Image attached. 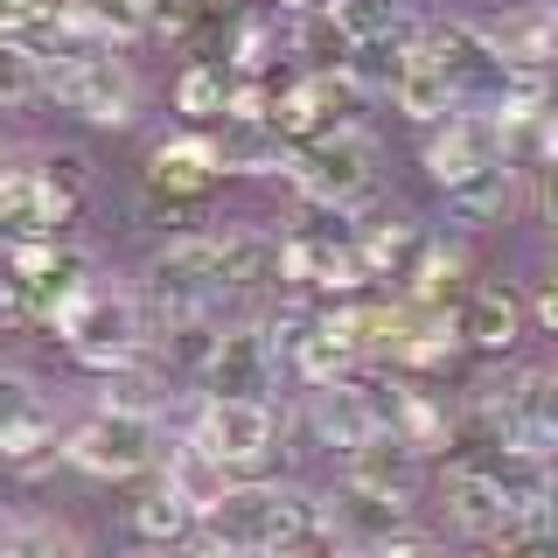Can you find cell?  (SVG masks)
Segmentation results:
<instances>
[{"label": "cell", "mask_w": 558, "mask_h": 558, "mask_svg": "<svg viewBox=\"0 0 558 558\" xmlns=\"http://www.w3.org/2000/svg\"><path fill=\"white\" fill-rule=\"evenodd\" d=\"M307 426L322 433V447H363L384 433V398L371 391V384L342 377V384H314L307 391Z\"/></svg>", "instance_id": "cell-11"}, {"label": "cell", "mask_w": 558, "mask_h": 558, "mask_svg": "<svg viewBox=\"0 0 558 558\" xmlns=\"http://www.w3.org/2000/svg\"><path fill=\"white\" fill-rule=\"evenodd\" d=\"M28 168H35V182H43L57 203H70V209H77V196L92 189V154L84 147H43Z\"/></svg>", "instance_id": "cell-25"}, {"label": "cell", "mask_w": 558, "mask_h": 558, "mask_svg": "<svg viewBox=\"0 0 558 558\" xmlns=\"http://www.w3.org/2000/svg\"><path fill=\"white\" fill-rule=\"evenodd\" d=\"M147 558H217V551H209V545H154Z\"/></svg>", "instance_id": "cell-32"}, {"label": "cell", "mask_w": 558, "mask_h": 558, "mask_svg": "<svg viewBox=\"0 0 558 558\" xmlns=\"http://www.w3.org/2000/svg\"><path fill=\"white\" fill-rule=\"evenodd\" d=\"M217 161H223V174H279L293 161V147L272 126H223Z\"/></svg>", "instance_id": "cell-20"}, {"label": "cell", "mask_w": 558, "mask_h": 558, "mask_svg": "<svg viewBox=\"0 0 558 558\" xmlns=\"http://www.w3.org/2000/svg\"><path fill=\"white\" fill-rule=\"evenodd\" d=\"M453 328H461V342L502 356V349L523 342V293L517 287H475V293H468V307L453 314Z\"/></svg>", "instance_id": "cell-17"}, {"label": "cell", "mask_w": 558, "mask_h": 558, "mask_svg": "<svg viewBox=\"0 0 558 558\" xmlns=\"http://www.w3.org/2000/svg\"><path fill=\"white\" fill-rule=\"evenodd\" d=\"M133 531L147 537V545H182V537L196 531V510H189V502H182V496H174V488L161 482V488H154V496L133 510Z\"/></svg>", "instance_id": "cell-24"}, {"label": "cell", "mask_w": 558, "mask_h": 558, "mask_svg": "<svg viewBox=\"0 0 558 558\" xmlns=\"http://www.w3.org/2000/svg\"><path fill=\"white\" fill-rule=\"evenodd\" d=\"M272 433H279V418L272 405H252V398H203V418L189 426V440L182 447H196L209 468H258L272 453Z\"/></svg>", "instance_id": "cell-6"}, {"label": "cell", "mask_w": 558, "mask_h": 558, "mask_svg": "<svg viewBox=\"0 0 558 558\" xmlns=\"http://www.w3.org/2000/svg\"><path fill=\"white\" fill-rule=\"evenodd\" d=\"M293 371H301V384L314 391V384H342L349 371H356V307H336V314H307V328L293 336Z\"/></svg>", "instance_id": "cell-13"}, {"label": "cell", "mask_w": 558, "mask_h": 558, "mask_svg": "<svg viewBox=\"0 0 558 558\" xmlns=\"http://www.w3.org/2000/svg\"><path fill=\"white\" fill-rule=\"evenodd\" d=\"M502 161V140H496V119L482 112V105H453L447 119H433L426 133V174L440 189H461L468 174L496 168Z\"/></svg>", "instance_id": "cell-9"}, {"label": "cell", "mask_w": 558, "mask_h": 558, "mask_svg": "<svg viewBox=\"0 0 558 558\" xmlns=\"http://www.w3.org/2000/svg\"><path fill=\"white\" fill-rule=\"evenodd\" d=\"M342 475H349V488H363V496L412 502V496H418V482H426V461H418L405 440L377 433V440H363V447H349V453H342Z\"/></svg>", "instance_id": "cell-14"}, {"label": "cell", "mask_w": 558, "mask_h": 558, "mask_svg": "<svg viewBox=\"0 0 558 558\" xmlns=\"http://www.w3.org/2000/svg\"><path fill=\"white\" fill-rule=\"evenodd\" d=\"M0 558H70V537L49 523H22V531L0 537Z\"/></svg>", "instance_id": "cell-28"}, {"label": "cell", "mask_w": 558, "mask_h": 558, "mask_svg": "<svg viewBox=\"0 0 558 558\" xmlns=\"http://www.w3.org/2000/svg\"><path fill=\"white\" fill-rule=\"evenodd\" d=\"M328 22L349 35V49L391 43V35L405 28V0H336V8H328Z\"/></svg>", "instance_id": "cell-23"}, {"label": "cell", "mask_w": 558, "mask_h": 558, "mask_svg": "<svg viewBox=\"0 0 558 558\" xmlns=\"http://www.w3.org/2000/svg\"><path fill=\"white\" fill-rule=\"evenodd\" d=\"M322 8H336V0H322Z\"/></svg>", "instance_id": "cell-33"}, {"label": "cell", "mask_w": 558, "mask_h": 558, "mask_svg": "<svg viewBox=\"0 0 558 558\" xmlns=\"http://www.w3.org/2000/svg\"><path fill=\"white\" fill-rule=\"evenodd\" d=\"M496 558H551V545H545V531H517L496 545Z\"/></svg>", "instance_id": "cell-30"}, {"label": "cell", "mask_w": 558, "mask_h": 558, "mask_svg": "<svg viewBox=\"0 0 558 558\" xmlns=\"http://www.w3.org/2000/svg\"><path fill=\"white\" fill-rule=\"evenodd\" d=\"M293 43H301L307 70H342V63H349V35L328 22V8H307L301 28H293Z\"/></svg>", "instance_id": "cell-26"}, {"label": "cell", "mask_w": 558, "mask_h": 558, "mask_svg": "<svg viewBox=\"0 0 558 558\" xmlns=\"http://www.w3.org/2000/svg\"><path fill=\"white\" fill-rule=\"evenodd\" d=\"M418 252H426V231H418L412 217H398V223H363V238H356L363 279H398V287H405L412 266H418Z\"/></svg>", "instance_id": "cell-18"}, {"label": "cell", "mask_w": 558, "mask_h": 558, "mask_svg": "<svg viewBox=\"0 0 558 558\" xmlns=\"http://www.w3.org/2000/svg\"><path fill=\"white\" fill-rule=\"evenodd\" d=\"M272 43H279V35L266 28V22H252V28H244L238 35V70H244V77H266V70H272Z\"/></svg>", "instance_id": "cell-29"}, {"label": "cell", "mask_w": 558, "mask_h": 558, "mask_svg": "<svg viewBox=\"0 0 558 558\" xmlns=\"http://www.w3.org/2000/svg\"><path fill=\"white\" fill-rule=\"evenodd\" d=\"M217 182H223V161H217V140L209 133H174V140H161V147L147 154V196L154 203L189 209Z\"/></svg>", "instance_id": "cell-10"}, {"label": "cell", "mask_w": 558, "mask_h": 558, "mask_svg": "<svg viewBox=\"0 0 558 558\" xmlns=\"http://www.w3.org/2000/svg\"><path fill=\"white\" fill-rule=\"evenodd\" d=\"M49 322H57V336L70 342V356L92 363V371H119V363H133L140 349H147L140 301L119 293V287H98V279H84L77 293H63V301L49 307Z\"/></svg>", "instance_id": "cell-2"}, {"label": "cell", "mask_w": 558, "mask_h": 558, "mask_svg": "<svg viewBox=\"0 0 558 558\" xmlns=\"http://www.w3.org/2000/svg\"><path fill=\"white\" fill-rule=\"evenodd\" d=\"M57 453V412L35 391V377L0 371V461H43Z\"/></svg>", "instance_id": "cell-12"}, {"label": "cell", "mask_w": 558, "mask_h": 558, "mask_svg": "<svg viewBox=\"0 0 558 558\" xmlns=\"http://www.w3.org/2000/svg\"><path fill=\"white\" fill-rule=\"evenodd\" d=\"M287 174H293V189H301L307 203L356 209L377 189V140L363 133V126H336V133L307 140V147H293Z\"/></svg>", "instance_id": "cell-4"}, {"label": "cell", "mask_w": 558, "mask_h": 558, "mask_svg": "<svg viewBox=\"0 0 558 558\" xmlns=\"http://www.w3.org/2000/svg\"><path fill=\"white\" fill-rule=\"evenodd\" d=\"M43 49L22 43V35H0V112H22V105L43 98Z\"/></svg>", "instance_id": "cell-21"}, {"label": "cell", "mask_w": 558, "mask_h": 558, "mask_svg": "<svg viewBox=\"0 0 558 558\" xmlns=\"http://www.w3.org/2000/svg\"><path fill=\"white\" fill-rule=\"evenodd\" d=\"M147 293L161 314H182V307H217L223 301V258H217V231H196V238H174L147 258Z\"/></svg>", "instance_id": "cell-7"}, {"label": "cell", "mask_w": 558, "mask_h": 558, "mask_svg": "<svg viewBox=\"0 0 558 558\" xmlns=\"http://www.w3.org/2000/svg\"><path fill=\"white\" fill-rule=\"evenodd\" d=\"M43 98H63L70 112H84L92 126H133V105H140V84L133 70L112 57V49H57L43 57Z\"/></svg>", "instance_id": "cell-3"}, {"label": "cell", "mask_w": 558, "mask_h": 558, "mask_svg": "<svg viewBox=\"0 0 558 558\" xmlns=\"http://www.w3.org/2000/svg\"><path fill=\"white\" fill-rule=\"evenodd\" d=\"M391 105L418 126H433V119L453 112V84L440 77V63H433V49L405 35V49H398V70H391Z\"/></svg>", "instance_id": "cell-15"}, {"label": "cell", "mask_w": 558, "mask_h": 558, "mask_svg": "<svg viewBox=\"0 0 558 558\" xmlns=\"http://www.w3.org/2000/svg\"><path fill=\"white\" fill-rule=\"evenodd\" d=\"M258 558H328V551H322V531H314L301 545H279V551H258Z\"/></svg>", "instance_id": "cell-31"}, {"label": "cell", "mask_w": 558, "mask_h": 558, "mask_svg": "<svg viewBox=\"0 0 558 558\" xmlns=\"http://www.w3.org/2000/svg\"><path fill=\"white\" fill-rule=\"evenodd\" d=\"M217 258H223V293H258L279 279V238L266 231H217Z\"/></svg>", "instance_id": "cell-19"}, {"label": "cell", "mask_w": 558, "mask_h": 558, "mask_svg": "<svg viewBox=\"0 0 558 558\" xmlns=\"http://www.w3.org/2000/svg\"><path fill=\"white\" fill-rule=\"evenodd\" d=\"M447 203L461 209L468 223H488V217H502V209L517 203V168H510V161H496V168L468 174L461 189H447Z\"/></svg>", "instance_id": "cell-22"}, {"label": "cell", "mask_w": 558, "mask_h": 558, "mask_svg": "<svg viewBox=\"0 0 558 558\" xmlns=\"http://www.w3.org/2000/svg\"><path fill=\"white\" fill-rule=\"evenodd\" d=\"M196 523L217 558H258V551L301 545V537L322 531V502L293 482H223L196 510Z\"/></svg>", "instance_id": "cell-1"}, {"label": "cell", "mask_w": 558, "mask_h": 558, "mask_svg": "<svg viewBox=\"0 0 558 558\" xmlns=\"http://www.w3.org/2000/svg\"><path fill=\"white\" fill-rule=\"evenodd\" d=\"M322 531H336L342 551H377V545H391V537H405V502H384V496L349 488L336 510H322Z\"/></svg>", "instance_id": "cell-16"}, {"label": "cell", "mask_w": 558, "mask_h": 558, "mask_svg": "<svg viewBox=\"0 0 558 558\" xmlns=\"http://www.w3.org/2000/svg\"><path fill=\"white\" fill-rule=\"evenodd\" d=\"M63 453L98 482H126V475H147L161 461V418L154 412H92L77 433L63 440Z\"/></svg>", "instance_id": "cell-5"}, {"label": "cell", "mask_w": 558, "mask_h": 558, "mask_svg": "<svg viewBox=\"0 0 558 558\" xmlns=\"http://www.w3.org/2000/svg\"><path fill=\"white\" fill-rule=\"evenodd\" d=\"M203 398H252V405H266V391H272V336L258 322H223L217 328V342H209V356H203Z\"/></svg>", "instance_id": "cell-8"}, {"label": "cell", "mask_w": 558, "mask_h": 558, "mask_svg": "<svg viewBox=\"0 0 558 558\" xmlns=\"http://www.w3.org/2000/svg\"><path fill=\"white\" fill-rule=\"evenodd\" d=\"M174 112H189L203 126V119H217L223 112V77L209 63H189L182 77H174Z\"/></svg>", "instance_id": "cell-27"}]
</instances>
